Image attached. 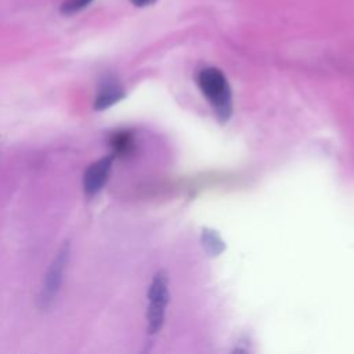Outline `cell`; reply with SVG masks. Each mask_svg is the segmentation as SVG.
I'll return each instance as SVG.
<instances>
[{
  "label": "cell",
  "instance_id": "cell-1",
  "mask_svg": "<svg viewBox=\"0 0 354 354\" xmlns=\"http://www.w3.org/2000/svg\"><path fill=\"white\" fill-rule=\"evenodd\" d=\"M198 86L210 102L217 119L225 123L232 113V95L224 73L217 68H205L198 75Z\"/></svg>",
  "mask_w": 354,
  "mask_h": 354
},
{
  "label": "cell",
  "instance_id": "cell-2",
  "mask_svg": "<svg viewBox=\"0 0 354 354\" xmlns=\"http://www.w3.org/2000/svg\"><path fill=\"white\" fill-rule=\"evenodd\" d=\"M71 256V243L64 242L62 246L55 253L46 275L43 279V285L39 293V307L40 310H48L57 300V296L61 290L64 272L68 266Z\"/></svg>",
  "mask_w": 354,
  "mask_h": 354
},
{
  "label": "cell",
  "instance_id": "cell-3",
  "mask_svg": "<svg viewBox=\"0 0 354 354\" xmlns=\"http://www.w3.org/2000/svg\"><path fill=\"white\" fill-rule=\"evenodd\" d=\"M169 304V279L165 271H158L148 289V333H158L165 322L166 307Z\"/></svg>",
  "mask_w": 354,
  "mask_h": 354
},
{
  "label": "cell",
  "instance_id": "cell-4",
  "mask_svg": "<svg viewBox=\"0 0 354 354\" xmlns=\"http://www.w3.org/2000/svg\"><path fill=\"white\" fill-rule=\"evenodd\" d=\"M113 155L104 156L93 162L83 174V189L87 196H94L106 184L111 169H112Z\"/></svg>",
  "mask_w": 354,
  "mask_h": 354
},
{
  "label": "cell",
  "instance_id": "cell-5",
  "mask_svg": "<svg viewBox=\"0 0 354 354\" xmlns=\"http://www.w3.org/2000/svg\"><path fill=\"white\" fill-rule=\"evenodd\" d=\"M124 97H126V93H124L123 87L118 82H115L112 79H108L101 84L100 90L95 95L94 109L95 111H105L109 106L119 102L120 100H123Z\"/></svg>",
  "mask_w": 354,
  "mask_h": 354
},
{
  "label": "cell",
  "instance_id": "cell-6",
  "mask_svg": "<svg viewBox=\"0 0 354 354\" xmlns=\"http://www.w3.org/2000/svg\"><path fill=\"white\" fill-rule=\"evenodd\" d=\"M109 145L113 156H126L134 148V136L130 130H119L111 136Z\"/></svg>",
  "mask_w": 354,
  "mask_h": 354
},
{
  "label": "cell",
  "instance_id": "cell-7",
  "mask_svg": "<svg viewBox=\"0 0 354 354\" xmlns=\"http://www.w3.org/2000/svg\"><path fill=\"white\" fill-rule=\"evenodd\" d=\"M202 242H203V248L212 256H217L218 253H221L224 250V242L221 241L218 234H216V231H212V230H207V228L203 230Z\"/></svg>",
  "mask_w": 354,
  "mask_h": 354
},
{
  "label": "cell",
  "instance_id": "cell-8",
  "mask_svg": "<svg viewBox=\"0 0 354 354\" xmlns=\"http://www.w3.org/2000/svg\"><path fill=\"white\" fill-rule=\"evenodd\" d=\"M94 0H65L61 7H59V11L61 14L64 15H72V14H76L82 10H84L88 4H91Z\"/></svg>",
  "mask_w": 354,
  "mask_h": 354
},
{
  "label": "cell",
  "instance_id": "cell-9",
  "mask_svg": "<svg viewBox=\"0 0 354 354\" xmlns=\"http://www.w3.org/2000/svg\"><path fill=\"white\" fill-rule=\"evenodd\" d=\"M130 1L137 7H147V6H151L155 0H130Z\"/></svg>",
  "mask_w": 354,
  "mask_h": 354
}]
</instances>
